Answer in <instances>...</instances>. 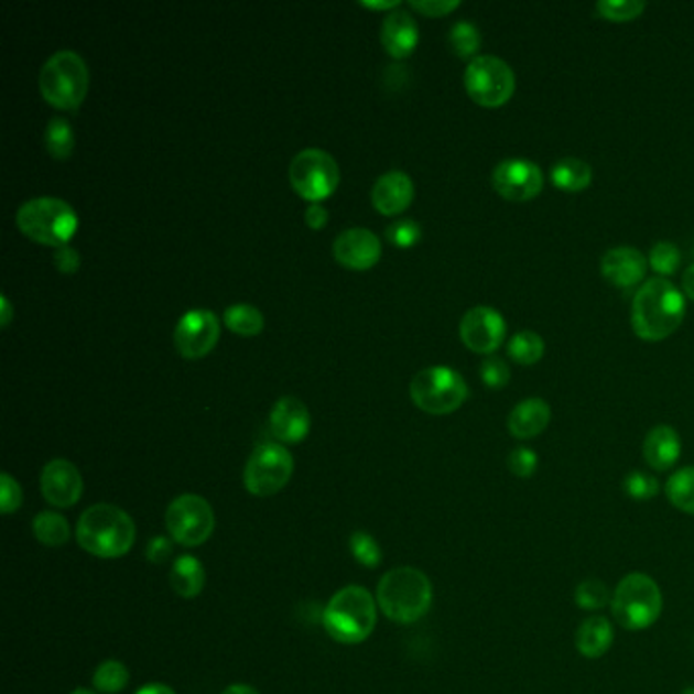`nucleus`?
<instances>
[{
  "label": "nucleus",
  "mask_w": 694,
  "mask_h": 694,
  "mask_svg": "<svg viewBox=\"0 0 694 694\" xmlns=\"http://www.w3.org/2000/svg\"><path fill=\"white\" fill-rule=\"evenodd\" d=\"M686 300L666 278L643 281L631 302V328L646 343H660L681 328Z\"/></svg>",
  "instance_id": "f257e3e1"
},
{
  "label": "nucleus",
  "mask_w": 694,
  "mask_h": 694,
  "mask_svg": "<svg viewBox=\"0 0 694 694\" xmlns=\"http://www.w3.org/2000/svg\"><path fill=\"white\" fill-rule=\"evenodd\" d=\"M76 538L98 559H121L134 544V521L117 506L98 503L82 513Z\"/></svg>",
  "instance_id": "f03ea898"
},
{
  "label": "nucleus",
  "mask_w": 694,
  "mask_h": 694,
  "mask_svg": "<svg viewBox=\"0 0 694 694\" xmlns=\"http://www.w3.org/2000/svg\"><path fill=\"white\" fill-rule=\"evenodd\" d=\"M377 603L395 623H415L432 607V583L426 574L412 566L389 571L379 587Z\"/></svg>",
  "instance_id": "7ed1b4c3"
},
{
  "label": "nucleus",
  "mask_w": 694,
  "mask_h": 694,
  "mask_svg": "<svg viewBox=\"0 0 694 694\" xmlns=\"http://www.w3.org/2000/svg\"><path fill=\"white\" fill-rule=\"evenodd\" d=\"M377 607L367 588H340L324 609V628L340 643H361L373 633Z\"/></svg>",
  "instance_id": "20e7f679"
},
{
  "label": "nucleus",
  "mask_w": 694,
  "mask_h": 694,
  "mask_svg": "<svg viewBox=\"0 0 694 694\" xmlns=\"http://www.w3.org/2000/svg\"><path fill=\"white\" fill-rule=\"evenodd\" d=\"M17 227L31 241L59 249L76 235L78 214L66 200L43 196L25 202L19 208Z\"/></svg>",
  "instance_id": "39448f33"
},
{
  "label": "nucleus",
  "mask_w": 694,
  "mask_h": 694,
  "mask_svg": "<svg viewBox=\"0 0 694 694\" xmlns=\"http://www.w3.org/2000/svg\"><path fill=\"white\" fill-rule=\"evenodd\" d=\"M662 590L652 576L631 573L621 578L614 593L615 621L629 631L652 628L662 615Z\"/></svg>",
  "instance_id": "423d86ee"
},
{
  "label": "nucleus",
  "mask_w": 694,
  "mask_h": 694,
  "mask_svg": "<svg viewBox=\"0 0 694 694\" xmlns=\"http://www.w3.org/2000/svg\"><path fill=\"white\" fill-rule=\"evenodd\" d=\"M88 67L82 55L62 50L52 55L40 74L43 98L59 110H76L88 93Z\"/></svg>",
  "instance_id": "0eeeda50"
},
{
  "label": "nucleus",
  "mask_w": 694,
  "mask_h": 694,
  "mask_svg": "<svg viewBox=\"0 0 694 694\" xmlns=\"http://www.w3.org/2000/svg\"><path fill=\"white\" fill-rule=\"evenodd\" d=\"M410 395L415 405L432 415L456 412L468 398V388L460 373L451 367H427L414 375Z\"/></svg>",
  "instance_id": "6e6552de"
},
{
  "label": "nucleus",
  "mask_w": 694,
  "mask_h": 694,
  "mask_svg": "<svg viewBox=\"0 0 694 694\" xmlns=\"http://www.w3.org/2000/svg\"><path fill=\"white\" fill-rule=\"evenodd\" d=\"M465 88L479 107H503L516 93V74L501 57L477 55L465 69Z\"/></svg>",
  "instance_id": "1a4fd4ad"
},
{
  "label": "nucleus",
  "mask_w": 694,
  "mask_h": 694,
  "mask_svg": "<svg viewBox=\"0 0 694 694\" xmlns=\"http://www.w3.org/2000/svg\"><path fill=\"white\" fill-rule=\"evenodd\" d=\"M290 182L307 202L330 198L340 184V170L330 153L322 149H304L290 163Z\"/></svg>",
  "instance_id": "9d476101"
},
{
  "label": "nucleus",
  "mask_w": 694,
  "mask_h": 694,
  "mask_svg": "<svg viewBox=\"0 0 694 694\" xmlns=\"http://www.w3.org/2000/svg\"><path fill=\"white\" fill-rule=\"evenodd\" d=\"M294 475V456L281 444L269 442L254 448L245 467V487L251 495L269 497L281 491Z\"/></svg>",
  "instance_id": "9b49d317"
},
{
  "label": "nucleus",
  "mask_w": 694,
  "mask_h": 694,
  "mask_svg": "<svg viewBox=\"0 0 694 694\" xmlns=\"http://www.w3.org/2000/svg\"><path fill=\"white\" fill-rule=\"evenodd\" d=\"M213 506L200 495H180L165 513V528L182 546H202L214 532Z\"/></svg>",
  "instance_id": "f8f14e48"
},
{
  "label": "nucleus",
  "mask_w": 694,
  "mask_h": 694,
  "mask_svg": "<svg viewBox=\"0 0 694 694\" xmlns=\"http://www.w3.org/2000/svg\"><path fill=\"white\" fill-rule=\"evenodd\" d=\"M495 192L509 202H530L544 189V174L534 161L503 160L491 175Z\"/></svg>",
  "instance_id": "ddd939ff"
},
{
  "label": "nucleus",
  "mask_w": 694,
  "mask_h": 694,
  "mask_svg": "<svg viewBox=\"0 0 694 694\" xmlns=\"http://www.w3.org/2000/svg\"><path fill=\"white\" fill-rule=\"evenodd\" d=\"M218 336H220V324L216 314L202 307L189 310L175 326V348L184 359L196 361L206 357L216 347Z\"/></svg>",
  "instance_id": "4468645a"
},
{
  "label": "nucleus",
  "mask_w": 694,
  "mask_h": 694,
  "mask_svg": "<svg viewBox=\"0 0 694 694\" xmlns=\"http://www.w3.org/2000/svg\"><path fill=\"white\" fill-rule=\"evenodd\" d=\"M508 324L491 306H475L460 321V340L465 347L479 355H494L503 345Z\"/></svg>",
  "instance_id": "2eb2a0df"
},
{
  "label": "nucleus",
  "mask_w": 694,
  "mask_h": 694,
  "mask_svg": "<svg viewBox=\"0 0 694 694\" xmlns=\"http://www.w3.org/2000/svg\"><path fill=\"white\" fill-rule=\"evenodd\" d=\"M41 491L47 503L55 508H72L80 501L84 491L80 470L66 458H55L41 473Z\"/></svg>",
  "instance_id": "dca6fc26"
},
{
  "label": "nucleus",
  "mask_w": 694,
  "mask_h": 694,
  "mask_svg": "<svg viewBox=\"0 0 694 694\" xmlns=\"http://www.w3.org/2000/svg\"><path fill=\"white\" fill-rule=\"evenodd\" d=\"M334 257L348 269H369L381 257V242L369 228H348L334 241Z\"/></svg>",
  "instance_id": "f3484780"
},
{
  "label": "nucleus",
  "mask_w": 694,
  "mask_h": 694,
  "mask_svg": "<svg viewBox=\"0 0 694 694\" xmlns=\"http://www.w3.org/2000/svg\"><path fill=\"white\" fill-rule=\"evenodd\" d=\"M646 271H648V259L633 247H615L603 254V278L614 283L615 288L629 290L638 285L646 278Z\"/></svg>",
  "instance_id": "a211bd4d"
},
{
  "label": "nucleus",
  "mask_w": 694,
  "mask_h": 694,
  "mask_svg": "<svg viewBox=\"0 0 694 694\" xmlns=\"http://www.w3.org/2000/svg\"><path fill=\"white\" fill-rule=\"evenodd\" d=\"M310 412H307L304 401L297 398H281L269 415V426L278 441L285 444H297L304 441L310 432Z\"/></svg>",
  "instance_id": "6ab92c4d"
},
{
  "label": "nucleus",
  "mask_w": 694,
  "mask_h": 694,
  "mask_svg": "<svg viewBox=\"0 0 694 694\" xmlns=\"http://www.w3.org/2000/svg\"><path fill=\"white\" fill-rule=\"evenodd\" d=\"M371 200L375 208L386 216L403 213L414 200V182L403 172H388L375 182Z\"/></svg>",
  "instance_id": "aec40b11"
},
{
  "label": "nucleus",
  "mask_w": 694,
  "mask_h": 694,
  "mask_svg": "<svg viewBox=\"0 0 694 694\" xmlns=\"http://www.w3.org/2000/svg\"><path fill=\"white\" fill-rule=\"evenodd\" d=\"M643 458L654 470H670L679 463L682 453V442L679 432L672 426H655L648 432L643 446Z\"/></svg>",
  "instance_id": "412c9836"
},
{
  "label": "nucleus",
  "mask_w": 694,
  "mask_h": 694,
  "mask_svg": "<svg viewBox=\"0 0 694 694\" xmlns=\"http://www.w3.org/2000/svg\"><path fill=\"white\" fill-rule=\"evenodd\" d=\"M381 41L389 55L393 57H408L414 54L420 41V31L414 17L408 11H393L386 17L381 28Z\"/></svg>",
  "instance_id": "4be33fe9"
},
{
  "label": "nucleus",
  "mask_w": 694,
  "mask_h": 694,
  "mask_svg": "<svg viewBox=\"0 0 694 694\" xmlns=\"http://www.w3.org/2000/svg\"><path fill=\"white\" fill-rule=\"evenodd\" d=\"M550 420H552V412L546 401L540 398L523 400L509 414V434L518 441H530L546 430Z\"/></svg>",
  "instance_id": "5701e85b"
},
{
  "label": "nucleus",
  "mask_w": 694,
  "mask_h": 694,
  "mask_svg": "<svg viewBox=\"0 0 694 694\" xmlns=\"http://www.w3.org/2000/svg\"><path fill=\"white\" fill-rule=\"evenodd\" d=\"M614 638L611 621L601 615H593L585 619L576 631V650L585 658L595 660L609 652Z\"/></svg>",
  "instance_id": "b1692460"
},
{
  "label": "nucleus",
  "mask_w": 694,
  "mask_h": 694,
  "mask_svg": "<svg viewBox=\"0 0 694 694\" xmlns=\"http://www.w3.org/2000/svg\"><path fill=\"white\" fill-rule=\"evenodd\" d=\"M550 180L562 192L578 194L590 186L593 170H590L587 161L578 160V158H564V160L554 163V167L550 172Z\"/></svg>",
  "instance_id": "393cba45"
},
{
  "label": "nucleus",
  "mask_w": 694,
  "mask_h": 694,
  "mask_svg": "<svg viewBox=\"0 0 694 694\" xmlns=\"http://www.w3.org/2000/svg\"><path fill=\"white\" fill-rule=\"evenodd\" d=\"M170 581H172V588L180 597L184 599H194L198 597L206 583V573H204V566L196 556H180L172 566V574H170Z\"/></svg>",
  "instance_id": "a878e982"
},
{
  "label": "nucleus",
  "mask_w": 694,
  "mask_h": 694,
  "mask_svg": "<svg viewBox=\"0 0 694 694\" xmlns=\"http://www.w3.org/2000/svg\"><path fill=\"white\" fill-rule=\"evenodd\" d=\"M544 353H546V343L534 330H521L509 340L508 355L511 357V361L523 365V367H530V365L542 361Z\"/></svg>",
  "instance_id": "bb28decb"
},
{
  "label": "nucleus",
  "mask_w": 694,
  "mask_h": 694,
  "mask_svg": "<svg viewBox=\"0 0 694 694\" xmlns=\"http://www.w3.org/2000/svg\"><path fill=\"white\" fill-rule=\"evenodd\" d=\"M666 497L679 511L694 516V467L681 468L668 479Z\"/></svg>",
  "instance_id": "cd10ccee"
},
{
  "label": "nucleus",
  "mask_w": 694,
  "mask_h": 694,
  "mask_svg": "<svg viewBox=\"0 0 694 694\" xmlns=\"http://www.w3.org/2000/svg\"><path fill=\"white\" fill-rule=\"evenodd\" d=\"M33 534L37 535V540L45 546H64L69 540V523L59 513L41 511L33 520Z\"/></svg>",
  "instance_id": "c85d7f7f"
},
{
  "label": "nucleus",
  "mask_w": 694,
  "mask_h": 694,
  "mask_svg": "<svg viewBox=\"0 0 694 694\" xmlns=\"http://www.w3.org/2000/svg\"><path fill=\"white\" fill-rule=\"evenodd\" d=\"M43 141H45L47 153L54 160H67L74 151V145H76L72 124L64 117H54L52 121L47 122Z\"/></svg>",
  "instance_id": "c756f323"
},
{
  "label": "nucleus",
  "mask_w": 694,
  "mask_h": 694,
  "mask_svg": "<svg viewBox=\"0 0 694 694\" xmlns=\"http://www.w3.org/2000/svg\"><path fill=\"white\" fill-rule=\"evenodd\" d=\"M225 322L232 333L241 334V336H254V334L261 333L265 326V318H263L261 310L251 306V304H235V306L227 307Z\"/></svg>",
  "instance_id": "7c9ffc66"
},
{
  "label": "nucleus",
  "mask_w": 694,
  "mask_h": 694,
  "mask_svg": "<svg viewBox=\"0 0 694 694\" xmlns=\"http://www.w3.org/2000/svg\"><path fill=\"white\" fill-rule=\"evenodd\" d=\"M129 684V670L119 660H107L94 672L96 691L105 694H119Z\"/></svg>",
  "instance_id": "2f4dec72"
},
{
  "label": "nucleus",
  "mask_w": 694,
  "mask_h": 694,
  "mask_svg": "<svg viewBox=\"0 0 694 694\" xmlns=\"http://www.w3.org/2000/svg\"><path fill=\"white\" fill-rule=\"evenodd\" d=\"M646 2L641 0H601L597 2V13L611 23H628L638 19L646 11Z\"/></svg>",
  "instance_id": "473e14b6"
},
{
  "label": "nucleus",
  "mask_w": 694,
  "mask_h": 694,
  "mask_svg": "<svg viewBox=\"0 0 694 694\" xmlns=\"http://www.w3.org/2000/svg\"><path fill=\"white\" fill-rule=\"evenodd\" d=\"M681 261L682 254L679 251V247L670 241L655 242L652 251H650V257H648L650 268L654 269L658 275L666 278V280L679 271Z\"/></svg>",
  "instance_id": "72a5a7b5"
},
{
  "label": "nucleus",
  "mask_w": 694,
  "mask_h": 694,
  "mask_svg": "<svg viewBox=\"0 0 694 694\" xmlns=\"http://www.w3.org/2000/svg\"><path fill=\"white\" fill-rule=\"evenodd\" d=\"M451 45H453L454 54L458 57H463V59L473 57L475 59V54L481 47V33L473 23L460 21L451 29Z\"/></svg>",
  "instance_id": "f704fd0d"
},
{
  "label": "nucleus",
  "mask_w": 694,
  "mask_h": 694,
  "mask_svg": "<svg viewBox=\"0 0 694 694\" xmlns=\"http://www.w3.org/2000/svg\"><path fill=\"white\" fill-rule=\"evenodd\" d=\"M574 599L581 609L593 611V609H603L607 603L611 601V593L599 578H587L576 587Z\"/></svg>",
  "instance_id": "c9c22d12"
},
{
  "label": "nucleus",
  "mask_w": 694,
  "mask_h": 694,
  "mask_svg": "<svg viewBox=\"0 0 694 694\" xmlns=\"http://www.w3.org/2000/svg\"><path fill=\"white\" fill-rule=\"evenodd\" d=\"M623 491L633 499V501H650L654 499L660 491V482L654 475L643 473V470H631L626 481H623Z\"/></svg>",
  "instance_id": "e433bc0d"
},
{
  "label": "nucleus",
  "mask_w": 694,
  "mask_h": 694,
  "mask_svg": "<svg viewBox=\"0 0 694 694\" xmlns=\"http://www.w3.org/2000/svg\"><path fill=\"white\" fill-rule=\"evenodd\" d=\"M350 552L355 561L361 562L367 568H375L381 564V547L377 544L373 535L367 532H355L350 535Z\"/></svg>",
  "instance_id": "4c0bfd02"
},
{
  "label": "nucleus",
  "mask_w": 694,
  "mask_h": 694,
  "mask_svg": "<svg viewBox=\"0 0 694 694\" xmlns=\"http://www.w3.org/2000/svg\"><path fill=\"white\" fill-rule=\"evenodd\" d=\"M388 239L400 249H410L422 239V227L415 220H398L388 228Z\"/></svg>",
  "instance_id": "58836bf2"
},
{
  "label": "nucleus",
  "mask_w": 694,
  "mask_h": 694,
  "mask_svg": "<svg viewBox=\"0 0 694 694\" xmlns=\"http://www.w3.org/2000/svg\"><path fill=\"white\" fill-rule=\"evenodd\" d=\"M538 454L528 448V446H518L516 451H511L508 456V467L516 477L520 479H530L534 477L535 470H538Z\"/></svg>",
  "instance_id": "ea45409f"
},
{
  "label": "nucleus",
  "mask_w": 694,
  "mask_h": 694,
  "mask_svg": "<svg viewBox=\"0 0 694 694\" xmlns=\"http://www.w3.org/2000/svg\"><path fill=\"white\" fill-rule=\"evenodd\" d=\"M481 379L485 381V386L491 389L506 388L511 379L509 373L508 362L499 357H487L481 362Z\"/></svg>",
  "instance_id": "a19ab883"
},
{
  "label": "nucleus",
  "mask_w": 694,
  "mask_h": 694,
  "mask_svg": "<svg viewBox=\"0 0 694 694\" xmlns=\"http://www.w3.org/2000/svg\"><path fill=\"white\" fill-rule=\"evenodd\" d=\"M23 503V491L19 487V482L14 481L11 475L2 473L0 475V506L2 513H13L14 509L21 508Z\"/></svg>",
  "instance_id": "79ce46f5"
},
{
  "label": "nucleus",
  "mask_w": 694,
  "mask_h": 694,
  "mask_svg": "<svg viewBox=\"0 0 694 694\" xmlns=\"http://www.w3.org/2000/svg\"><path fill=\"white\" fill-rule=\"evenodd\" d=\"M410 7L420 11V13L426 14V17H446V14L453 13L460 2L458 0H412Z\"/></svg>",
  "instance_id": "37998d69"
},
{
  "label": "nucleus",
  "mask_w": 694,
  "mask_h": 694,
  "mask_svg": "<svg viewBox=\"0 0 694 694\" xmlns=\"http://www.w3.org/2000/svg\"><path fill=\"white\" fill-rule=\"evenodd\" d=\"M54 263L55 268L59 269L62 273L72 275V273H76L80 269V254H78L76 249H72L69 245H64V247L55 249Z\"/></svg>",
  "instance_id": "c03bdc74"
},
{
  "label": "nucleus",
  "mask_w": 694,
  "mask_h": 694,
  "mask_svg": "<svg viewBox=\"0 0 694 694\" xmlns=\"http://www.w3.org/2000/svg\"><path fill=\"white\" fill-rule=\"evenodd\" d=\"M172 542L167 538H153V542L148 547V559L153 564H161V562L167 561L172 556Z\"/></svg>",
  "instance_id": "a18cd8bd"
},
{
  "label": "nucleus",
  "mask_w": 694,
  "mask_h": 694,
  "mask_svg": "<svg viewBox=\"0 0 694 694\" xmlns=\"http://www.w3.org/2000/svg\"><path fill=\"white\" fill-rule=\"evenodd\" d=\"M328 223V213L322 208L321 204H312L306 210V225L314 230H321Z\"/></svg>",
  "instance_id": "49530a36"
},
{
  "label": "nucleus",
  "mask_w": 694,
  "mask_h": 694,
  "mask_svg": "<svg viewBox=\"0 0 694 694\" xmlns=\"http://www.w3.org/2000/svg\"><path fill=\"white\" fill-rule=\"evenodd\" d=\"M11 318H13V306L7 300V295H2L0 297V324H2V328H7L11 324Z\"/></svg>",
  "instance_id": "de8ad7c7"
},
{
  "label": "nucleus",
  "mask_w": 694,
  "mask_h": 694,
  "mask_svg": "<svg viewBox=\"0 0 694 694\" xmlns=\"http://www.w3.org/2000/svg\"><path fill=\"white\" fill-rule=\"evenodd\" d=\"M682 292L686 294L688 300L694 302V265L684 271V278H682Z\"/></svg>",
  "instance_id": "09e8293b"
},
{
  "label": "nucleus",
  "mask_w": 694,
  "mask_h": 694,
  "mask_svg": "<svg viewBox=\"0 0 694 694\" xmlns=\"http://www.w3.org/2000/svg\"><path fill=\"white\" fill-rule=\"evenodd\" d=\"M137 694H175L174 688L172 686H167V684H161V682H153V684H148V686H141Z\"/></svg>",
  "instance_id": "8fccbe9b"
},
{
  "label": "nucleus",
  "mask_w": 694,
  "mask_h": 694,
  "mask_svg": "<svg viewBox=\"0 0 694 694\" xmlns=\"http://www.w3.org/2000/svg\"><path fill=\"white\" fill-rule=\"evenodd\" d=\"M220 694H259L254 691L253 686H247V684H232L228 686L227 691H223Z\"/></svg>",
  "instance_id": "3c124183"
},
{
  "label": "nucleus",
  "mask_w": 694,
  "mask_h": 694,
  "mask_svg": "<svg viewBox=\"0 0 694 694\" xmlns=\"http://www.w3.org/2000/svg\"><path fill=\"white\" fill-rule=\"evenodd\" d=\"M369 9H398L400 2L398 0H389V2H362Z\"/></svg>",
  "instance_id": "603ef678"
},
{
  "label": "nucleus",
  "mask_w": 694,
  "mask_h": 694,
  "mask_svg": "<svg viewBox=\"0 0 694 694\" xmlns=\"http://www.w3.org/2000/svg\"><path fill=\"white\" fill-rule=\"evenodd\" d=\"M72 694H94L93 691H86V688H78V691H74Z\"/></svg>",
  "instance_id": "864d4df0"
},
{
  "label": "nucleus",
  "mask_w": 694,
  "mask_h": 694,
  "mask_svg": "<svg viewBox=\"0 0 694 694\" xmlns=\"http://www.w3.org/2000/svg\"><path fill=\"white\" fill-rule=\"evenodd\" d=\"M682 694H694V688H684V693Z\"/></svg>",
  "instance_id": "5fc2aeb1"
}]
</instances>
